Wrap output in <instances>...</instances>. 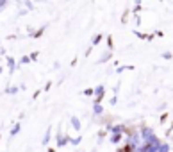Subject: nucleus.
I'll return each mask as SVG.
<instances>
[{"mask_svg": "<svg viewBox=\"0 0 173 152\" xmlns=\"http://www.w3.org/2000/svg\"><path fill=\"white\" fill-rule=\"evenodd\" d=\"M130 150H132V147H130V145H125L123 149H120L118 152H130Z\"/></svg>", "mask_w": 173, "mask_h": 152, "instance_id": "obj_1", "label": "nucleus"}]
</instances>
